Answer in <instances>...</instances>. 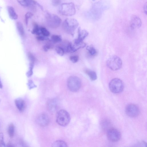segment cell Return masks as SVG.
<instances>
[{
	"instance_id": "8d00e7d4",
	"label": "cell",
	"mask_w": 147,
	"mask_h": 147,
	"mask_svg": "<svg viewBox=\"0 0 147 147\" xmlns=\"http://www.w3.org/2000/svg\"><path fill=\"white\" fill-rule=\"evenodd\" d=\"M3 87V85L2 84L1 82L0 79V88H2Z\"/></svg>"
},
{
	"instance_id": "d590c367",
	"label": "cell",
	"mask_w": 147,
	"mask_h": 147,
	"mask_svg": "<svg viewBox=\"0 0 147 147\" xmlns=\"http://www.w3.org/2000/svg\"><path fill=\"white\" fill-rule=\"evenodd\" d=\"M7 146L8 147H12L13 146H12V145L10 143H8L7 144Z\"/></svg>"
},
{
	"instance_id": "9c48e42d",
	"label": "cell",
	"mask_w": 147,
	"mask_h": 147,
	"mask_svg": "<svg viewBox=\"0 0 147 147\" xmlns=\"http://www.w3.org/2000/svg\"><path fill=\"white\" fill-rule=\"evenodd\" d=\"M126 114L128 116L134 117H137L139 114L140 109L138 106L134 104L128 105L125 109Z\"/></svg>"
},
{
	"instance_id": "d4e9b609",
	"label": "cell",
	"mask_w": 147,
	"mask_h": 147,
	"mask_svg": "<svg viewBox=\"0 0 147 147\" xmlns=\"http://www.w3.org/2000/svg\"><path fill=\"white\" fill-rule=\"evenodd\" d=\"M86 49L89 54L92 56H95L96 53V51L95 49L92 46H88Z\"/></svg>"
},
{
	"instance_id": "6da1fadb",
	"label": "cell",
	"mask_w": 147,
	"mask_h": 147,
	"mask_svg": "<svg viewBox=\"0 0 147 147\" xmlns=\"http://www.w3.org/2000/svg\"><path fill=\"white\" fill-rule=\"evenodd\" d=\"M78 25L79 23L76 19L67 18L64 21L63 27L65 32L72 35Z\"/></svg>"
},
{
	"instance_id": "484cf974",
	"label": "cell",
	"mask_w": 147,
	"mask_h": 147,
	"mask_svg": "<svg viewBox=\"0 0 147 147\" xmlns=\"http://www.w3.org/2000/svg\"><path fill=\"white\" fill-rule=\"evenodd\" d=\"M41 34L45 36H48L50 35V32L45 28L44 27H40Z\"/></svg>"
},
{
	"instance_id": "5b68a950",
	"label": "cell",
	"mask_w": 147,
	"mask_h": 147,
	"mask_svg": "<svg viewBox=\"0 0 147 147\" xmlns=\"http://www.w3.org/2000/svg\"><path fill=\"white\" fill-rule=\"evenodd\" d=\"M47 24L52 28L59 27L61 22V20L58 16L53 14L47 13L46 16Z\"/></svg>"
},
{
	"instance_id": "836d02e7",
	"label": "cell",
	"mask_w": 147,
	"mask_h": 147,
	"mask_svg": "<svg viewBox=\"0 0 147 147\" xmlns=\"http://www.w3.org/2000/svg\"><path fill=\"white\" fill-rule=\"evenodd\" d=\"M28 85L29 88H32L35 87V85L33 83V82L31 80H30L28 81Z\"/></svg>"
},
{
	"instance_id": "e575fe53",
	"label": "cell",
	"mask_w": 147,
	"mask_h": 147,
	"mask_svg": "<svg viewBox=\"0 0 147 147\" xmlns=\"http://www.w3.org/2000/svg\"><path fill=\"white\" fill-rule=\"evenodd\" d=\"M144 13L147 14V3H146L144 5Z\"/></svg>"
},
{
	"instance_id": "8992f818",
	"label": "cell",
	"mask_w": 147,
	"mask_h": 147,
	"mask_svg": "<svg viewBox=\"0 0 147 147\" xmlns=\"http://www.w3.org/2000/svg\"><path fill=\"white\" fill-rule=\"evenodd\" d=\"M107 66L111 69L116 71L119 69L122 65V61L118 56L114 55L110 57L106 63Z\"/></svg>"
},
{
	"instance_id": "ac0fdd59",
	"label": "cell",
	"mask_w": 147,
	"mask_h": 147,
	"mask_svg": "<svg viewBox=\"0 0 147 147\" xmlns=\"http://www.w3.org/2000/svg\"><path fill=\"white\" fill-rule=\"evenodd\" d=\"M85 72L89 76L92 80L94 81L97 79V75L96 72L94 71L86 69L85 70Z\"/></svg>"
},
{
	"instance_id": "f546056e",
	"label": "cell",
	"mask_w": 147,
	"mask_h": 147,
	"mask_svg": "<svg viewBox=\"0 0 147 147\" xmlns=\"http://www.w3.org/2000/svg\"><path fill=\"white\" fill-rule=\"evenodd\" d=\"M5 144L3 140V136L2 133L0 134V147L5 146Z\"/></svg>"
},
{
	"instance_id": "44dd1931",
	"label": "cell",
	"mask_w": 147,
	"mask_h": 147,
	"mask_svg": "<svg viewBox=\"0 0 147 147\" xmlns=\"http://www.w3.org/2000/svg\"><path fill=\"white\" fill-rule=\"evenodd\" d=\"M66 143L64 141L58 140L56 141L52 144L53 147H67Z\"/></svg>"
},
{
	"instance_id": "4dcf8cb0",
	"label": "cell",
	"mask_w": 147,
	"mask_h": 147,
	"mask_svg": "<svg viewBox=\"0 0 147 147\" xmlns=\"http://www.w3.org/2000/svg\"><path fill=\"white\" fill-rule=\"evenodd\" d=\"M53 47V46L51 44L49 43L46 44L43 47L44 50L46 51H47L49 49L52 48Z\"/></svg>"
},
{
	"instance_id": "cb8c5ba5",
	"label": "cell",
	"mask_w": 147,
	"mask_h": 147,
	"mask_svg": "<svg viewBox=\"0 0 147 147\" xmlns=\"http://www.w3.org/2000/svg\"><path fill=\"white\" fill-rule=\"evenodd\" d=\"M52 41L54 42H60L62 41V38L60 36L53 35L51 37Z\"/></svg>"
},
{
	"instance_id": "30bf717a",
	"label": "cell",
	"mask_w": 147,
	"mask_h": 147,
	"mask_svg": "<svg viewBox=\"0 0 147 147\" xmlns=\"http://www.w3.org/2000/svg\"><path fill=\"white\" fill-rule=\"evenodd\" d=\"M36 121L37 123L40 126L45 127L49 124V119L47 115L42 113L38 116L36 118Z\"/></svg>"
},
{
	"instance_id": "4fadbf2b",
	"label": "cell",
	"mask_w": 147,
	"mask_h": 147,
	"mask_svg": "<svg viewBox=\"0 0 147 147\" xmlns=\"http://www.w3.org/2000/svg\"><path fill=\"white\" fill-rule=\"evenodd\" d=\"M47 108L51 113H54L56 111L58 107V102L55 99H52L49 100L47 103Z\"/></svg>"
},
{
	"instance_id": "7402d4cb",
	"label": "cell",
	"mask_w": 147,
	"mask_h": 147,
	"mask_svg": "<svg viewBox=\"0 0 147 147\" xmlns=\"http://www.w3.org/2000/svg\"><path fill=\"white\" fill-rule=\"evenodd\" d=\"M14 126L12 123H10L8 128V133L10 138H12L14 136Z\"/></svg>"
},
{
	"instance_id": "9a60e30c",
	"label": "cell",
	"mask_w": 147,
	"mask_h": 147,
	"mask_svg": "<svg viewBox=\"0 0 147 147\" xmlns=\"http://www.w3.org/2000/svg\"><path fill=\"white\" fill-rule=\"evenodd\" d=\"M78 36L74 41L77 42H82L88 35L87 31L85 30H82L79 27L78 30Z\"/></svg>"
},
{
	"instance_id": "2e32d148",
	"label": "cell",
	"mask_w": 147,
	"mask_h": 147,
	"mask_svg": "<svg viewBox=\"0 0 147 147\" xmlns=\"http://www.w3.org/2000/svg\"><path fill=\"white\" fill-rule=\"evenodd\" d=\"M16 106L20 111H23L25 108V103L24 101L22 99L18 98L15 100Z\"/></svg>"
},
{
	"instance_id": "3957f363",
	"label": "cell",
	"mask_w": 147,
	"mask_h": 147,
	"mask_svg": "<svg viewBox=\"0 0 147 147\" xmlns=\"http://www.w3.org/2000/svg\"><path fill=\"white\" fill-rule=\"evenodd\" d=\"M70 120L69 114L66 110H61L57 113L56 120L59 125L63 126H66L69 123Z\"/></svg>"
},
{
	"instance_id": "52a82bcc",
	"label": "cell",
	"mask_w": 147,
	"mask_h": 147,
	"mask_svg": "<svg viewBox=\"0 0 147 147\" xmlns=\"http://www.w3.org/2000/svg\"><path fill=\"white\" fill-rule=\"evenodd\" d=\"M109 86L111 91L114 93H118L121 92L124 87L122 81L117 78L112 79L110 82Z\"/></svg>"
},
{
	"instance_id": "277c9868",
	"label": "cell",
	"mask_w": 147,
	"mask_h": 147,
	"mask_svg": "<svg viewBox=\"0 0 147 147\" xmlns=\"http://www.w3.org/2000/svg\"><path fill=\"white\" fill-rule=\"evenodd\" d=\"M67 85L68 88L71 92H75L80 88L81 82L80 79L75 76H71L67 79Z\"/></svg>"
},
{
	"instance_id": "d6986e66",
	"label": "cell",
	"mask_w": 147,
	"mask_h": 147,
	"mask_svg": "<svg viewBox=\"0 0 147 147\" xmlns=\"http://www.w3.org/2000/svg\"><path fill=\"white\" fill-rule=\"evenodd\" d=\"M33 28L32 31V33L33 34L39 35L41 34L40 27L38 24L35 22L33 23Z\"/></svg>"
},
{
	"instance_id": "74e56055",
	"label": "cell",
	"mask_w": 147,
	"mask_h": 147,
	"mask_svg": "<svg viewBox=\"0 0 147 147\" xmlns=\"http://www.w3.org/2000/svg\"><path fill=\"white\" fill-rule=\"evenodd\" d=\"M92 1H95V0H92Z\"/></svg>"
},
{
	"instance_id": "d6a6232c",
	"label": "cell",
	"mask_w": 147,
	"mask_h": 147,
	"mask_svg": "<svg viewBox=\"0 0 147 147\" xmlns=\"http://www.w3.org/2000/svg\"><path fill=\"white\" fill-rule=\"evenodd\" d=\"M37 39L39 40H47L48 39V38L46 36H42L38 35L37 37Z\"/></svg>"
},
{
	"instance_id": "603a6c76",
	"label": "cell",
	"mask_w": 147,
	"mask_h": 147,
	"mask_svg": "<svg viewBox=\"0 0 147 147\" xmlns=\"http://www.w3.org/2000/svg\"><path fill=\"white\" fill-rule=\"evenodd\" d=\"M55 50L57 53L61 56L63 55L65 51L62 47L57 46L55 47Z\"/></svg>"
},
{
	"instance_id": "1f68e13d",
	"label": "cell",
	"mask_w": 147,
	"mask_h": 147,
	"mask_svg": "<svg viewBox=\"0 0 147 147\" xmlns=\"http://www.w3.org/2000/svg\"><path fill=\"white\" fill-rule=\"evenodd\" d=\"M61 2V0H52V4L53 6H56L59 5Z\"/></svg>"
},
{
	"instance_id": "5bb4252c",
	"label": "cell",
	"mask_w": 147,
	"mask_h": 147,
	"mask_svg": "<svg viewBox=\"0 0 147 147\" xmlns=\"http://www.w3.org/2000/svg\"><path fill=\"white\" fill-rule=\"evenodd\" d=\"M18 2L22 6L26 7H32L34 5L39 7L42 10L43 7L38 3L34 0H17Z\"/></svg>"
},
{
	"instance_id": "e0dca14e",
	"label": "cell",
	"mask_w": 147,
	"mask_h": 147,
	"mask_svg": "<svg viewBox=\"0 0 147 147\" xmlns=\"http://www.w3.org/2000/svg\"><path fill=\"white\" fill-rule=\"evenodd\" d=\"M8 11L9 16L12 20H16L18 16L13 8L11 6H9L7 8Z\"/></svg>"
},
{
	"instance_id": "8fae6325",
	"label": "cell",
	"mask_w": 147,
	"mask_h": 147,
	"mask_svg": "<svg viewBox=\"0 0 147 147\" xmlns=\"http://www.w3.org/2000/svg\"><path fill=\"white\" fill-rule=\"evenodd\" d=\"M101 5L100 2L96 3V4H94L92 9L91 11V14L93 16L92 17L93 18L98 19L101 16L102 7Z\"/></svg>"
},
{
	"instance_id": "ffe728a7",
	"label": "cell",
	"mask_w": 147,
	"mask_h": 147,
	"mask_svg": "<svg viewBox=\"0 0 147 147\" xmlns=\"http://www.w3.org/2000/svg\"><path fill=\"white\" fill-rule=\"evenodd\" d=\"M16 26L18 31L20 34L22 36L24 35V31L23 26L22 24L20 22H18Z\"/></svg>"
},
{
	"instance_id": "ba28073f",
	"label": "cell",
	"mask_w": 147,
	"mask_h": 147,
	"mask_svg": "<svg viewBox=\"0 0 147 147\" xmlns=\"http://www.w3.org/2000/svg\"><path fill=\"white\" fill-rule=\"evenodd\" d=\"M107 134L108 139L112 142L118 141L121 137V133L119 130L113 128H110L107 130Z\"/></svg>"
},
{
	"instance_id": "83f0119b",
	"label": "cell",
	"mask_w": 147,
	"mask_h": 147,
	"mask_svg": "<svg viewBox=\"0 0 147 147\" xmlns=\"http://www.w3.org/2000/svg\"><path fill=\"white\" fill-rule=\"evenodd\" d=\"M33 15L32 13L30 12H28L26 13L25 16V20L26 23V25L28 24V21L29 19L31 18Z\"/></svg>"
},
{
	"instance_id": "f1b7e54d",
	"label": "cell",
	"mask_w": 147,
	"mask_h": 147,
	"mask_svg": "<svg viewBox=\"0 0 147 147\" xmlns=\"http://www.w3.org/2000/svg\"><path fill=\"white\" fill-rule=\"evenodd\" d=\"M69 59L73 63H76L78 61L79 57L77 55L71 56L69 57Z\"/></svg>"
},
{
	"instance_id": "4316f807",
	"label": "cell",
	"mask_w": 147,
	"mask_h": 147,
	"mask_svg": "<svg viewBox=\"0 0 147 147\" xmlns=\"http://www.w3.org/2000/svg\"><path fill=\"white\" fill-rule=\"evenodd\" d=\"M28 57L30 61V64H34L36 59L34 55L29 52L28 54Z\"/></svg>"
},
{
	"instance_id": "7a4b0ae2",
	"label": "cell",
	"mask_w": 147,
	"mask_h": 147,
	"mask_svg": "<svg viewBox=\"0 0 147 147\" xmlns=\"http://www.w3.org/2000/svg\"><path fill=\"white\" fill-rule=\"evenodd\" d=\"M60 13L66 16H71L75 14L76 9L74 4L72 2L61 4L59 8Z\"/></svg>"
},
{
	"instance_id": "7c38bea8",
	"label": "cell",
	"mask_w": 147,
	"mask_h": 147,
	"mask_svg": "<svg viewBox=\"0 0 147 147\" xmlns=\"http://www.w3.org/2000/svg\"><path fill=\"white\" fill-rule=\"evenodd\" d=\"M142 22L140 18L138 16L133 15L131 17L130 25L131 28L134 29L140 28L141 26Z\"/></svg>"
}]
</instances>
